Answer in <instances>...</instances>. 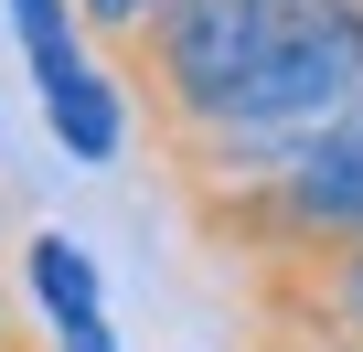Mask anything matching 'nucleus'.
Listing matches in <instances>:
<instances>
[{
	"label": "nucleus",
	"mask_w": 363,
	"mask_h": 352,
	"mask_svg": "<svg viewBox=\"0 0 363 352\" xmlns=\"http://www.w3.org/2000/svg\"><path fill=\"white\" fill-rule=\"evenodd\" d=\"M352 107H363V0H299V22L235 86V107L182 149V160H160V171H171L182 203H214V193H246V182H267V171H289Z\"/></svg>",
	"instance_id": "1"
},
{
	"label": "nucleus",
	"mask_w": 363,
	"mask_h": 352,
	"mask_svg": "<svg viewBox=\"0 0 363 352\" xmlns=\"http://www.w3.org/2000/svg\"><path fill=\"white\" fill-rule=\"evenodd\" d=\"M299 22V0H150V22L118 43V86L150 107V149L182 160L235 86L278 54V33Z\"/></svg>",
	"instance_id": "2"
},
{
	"label": "nucleus",
	"mask_w": 363,
	"mask_h": 352,
	"mask_svg": "<svg viewBox=\"0 0 363 352\" xmlns=\"http://www.w3.org/2000/svg\"><path fill=\"white\" fill-rule=\"evenodd\" d=\"M182 214H193V235L214 256H235L246 278L310 267V256L352 246L363 235V107L342 128H320L289 171H267V182H246V193H214V203H182Z\"/></svg>",
	"instance_id": "3"
},
{
	"label": "nucleus",
	"mask_w": 363,
	"mask_h": 352,
	"mask_svg": "<svg viewBox=\"0 0 363 352\" xmlns=\"http://www.w3.org/2000/svg\"><path fill=\"white\" fill-rule=\"evenodd\" d=\"M246 288H257V320H299V331L363 352V235L331 246V256H310V267H267Z\"/></svg>",
	"instance_id": "4"
},
{
	"label": "nucleus",
	"mask_w": 363,
	"mask_h": 352,
	"mask_svg": "<svg viewBox=\"0 0 363 352\" xmlns=\"http://www.w3.org/2000/svg\"><path fill=\"white\" fill-rule=\"evenodd\" d=\"M118 96H128L118 75H75V86H54V96H43V118H54V139H65L75 160H118V128H128V118H118Z\"/></svg>",
	"instance_id": "5"
},
{
	"label": "nucleus",
	"mask_w": 363,
	"mask_h": 352,
	"mask_svg": "<svg viewBox=\"0 0 363 352\" xmlns=\"http://www.w3.org/2000/svg\"><path fill=\"white\" fill-rule=\"evenodd\" d=\"M11 33H22V54H33V86H43V96L86 75V64H75V22H65V0H11Z\"/></svg>",
	"instance_id": "6"
},
{
	"label": "nucleus",
	"mask_w": 363,
	"mask_h": 352,
	"mask_svg": "<svg viewBox=\"0 0 363 352\" xmlns=\"http://www.w3.org/2000/svg\"><path fill=\"white\" fill-rule=\"evenodd\" d=\"M33 299H43V320H75V310H96V267L65 235H33Z\"/></svg>",
	"instance_id": "7"
},
{
	"label": "nucleus",
	"mask_w": 363,
	"mask_h": 352,
	"mask_svg": "<svg viewBox=\"0 0 363 352\" xmlns=\"http://www.w3.org/2000/svg\"><path fill=\"white\" fill-rule=\"evenodd\" d=\"M86 22H96V33H107V43H128V33H139V22H150V0H86Z\"/></svg>",
	"instance_id": "8"
},
{
	"label": "nucleus",
	"mask_w": 363,
	"mask_h": 352,
	"mask_svg": "<svg viewBox=\"0 0 363 352\" xmlns=\"http://www.w3.org/2000/svg\"><path fill=\"white\" fill-rule=\"evenodd\" d=\"M54 341H65V352H118V341H107V310H75V320H54Z\"/></svg>",
	"instance_id": "9"
},
{
	"label": "nucleus",
	"mask_w": 363,
	"mask_h": 352,
	"mask_svg": "<svg viewBox=\"0 0 363 352\" xmlns=\"http://www.w3.org/2000/svg\"><path fill=\"white\" fill-rule=\"evenodd\" d=\"M257 352H352V341H320V331H299V320H267Z\"/></svg>",
	"instance_id": "10"
},
{
	"label": "nucleus",
	"mask_w": 363,
	"mask_h": 352,
	"mask_svg": "<svg viewBox=\"0 0 363 352\" xmlns=\"http://www.w3.org/2000/svg\"><path fill=\"white\" fill-rule=\"evenodd\" d=\"M0 352H33V331H22V320H0Z\"/></svg>",
	"instance_id": "11"
},
{
	"label": "nucleus",
	"mask_w": 363,
	"mask_h": 352,
	"mask_svg": "<svg viewBox=\"0 0 363 352\" xmlns=\"http://www.w3.org/2000/svg\"><path fill=\"white\" fill-rule=\"evenodd\" d=\"M0 320H11V288H0Z\"/></svg>",
	"instance_id": "12"
}]
</instances>
